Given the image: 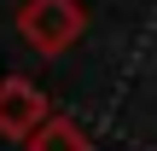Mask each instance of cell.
Listing matches in <instances>:
<instances>
[{
	"label": "cell",
	"instance_id": "obj_1",
	"mask_svg": "<svg viewBox=\"0 0 157 151\" xmlns=\"http://www.w3.org/2000/svg\"><path fill=\"white\" fill-rule=\"evenodd\" d=\"M82 29H87V6L82 0H23V12H17V35L41 58L70 52L82 41Z\"/></svg>",
	"mask_w": 157,
	"mask_h": 151
},
{
	"label": "cell",
	"instance_id": "obj_2",
	"mask_svg": "<svg viewBox=\"0 0 157 151\" xmlns=\"http://www.w3.org/2000/svg\"><path fill=\"white\" fill-rule=\"evenodd\" d=\"M47 116H52V105H47V93L35 81H23V76H6L0 81V134L6 140H23L29 145Z\"/></svg>",
	"mask_w": 157,
	"mask_h": 151
},
{
	"label": "cell",
	"instance_id": "obj_3",
	"mask_svg": "<svg viewBox=\"0 0 157 151\" xmlns=\"http://www.w3.org/2000/svg\"><path fill=\"white\" fill-rule=\"evenodd\" d=\"M29 151H93V145H87L82 122H70V116H47L41 134L29 140Z\"/></svg>",
	"mask_w": 157,
	"mask_h": 151
}]
</instances>
